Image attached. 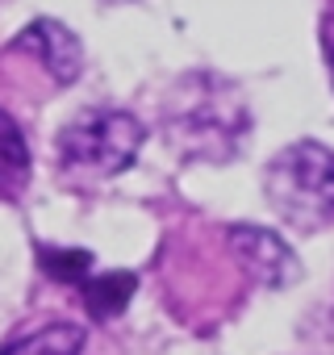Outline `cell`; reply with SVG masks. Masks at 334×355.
Instances as JSON below:
<instances>
[{
    "mask_svg": "<svg viewBox=\"0 0 334 355\" xmlns=\"http://www.w3.org/2000/svg\"><path fill=\"white\" fill-rule=\"evenodd\" d=\"M30 180V146L17 121L0 109V197H17Z\"/></svg>",
    "mask_w": 334,
    "mask_h": 355,
    "instance_id": "8992f818",
    "label": "cell"
},
{
    "mask_svg": "<svg viewBox=\"0 0 334 355\" xmlns=\"http://www.w3.org/2000/svg\"><path fill=\"white\" fill-rule=\"evenodd\" d=\"M13 46L38 55V63L51 71L55 84H76L80 71H84V46H80V38L67 26H59L55 17H38Z\"/></svg>",
    "mask_w": 334,
    "mask_h": 355,
    "instance_id": "277c9868",
    "label": "cell"
},
{
    "mask_svg": "<svg viewBox=\"0 0 334 355\" xmlns=\"http://www.w3.org/2000/svg\"><path fill=\"white\" fill-rule=\"evenodd\" d=\"M330 59H334V46H330Z\"/></svg>",
    "mask_w": 334,
    "mask_h": 355,
    "instance_id": "30bf717a",
    "label": "cell"
},
{
    "mask_svg": "<svg viewBox=\"0 0 334 355\" xmlns=\"http://www.w3.org/2000/svg\"><path fill=\"white\" fill-rule=\"evenodd\" d=\"M134 288H138L134 272H109V276H88V280L80 284V293H84V305L92 309V318H117V313L125 309V301L134 297Z\"/></svg>",
    "mask_w": 334,
    "mask_h": 355,
    "instance_id": "ba28073f",
    "label": "cell"
},
{
    "mask_svg": "<svg viewBox=\"0 0 334 355\" xmlns=\"http://www.w3.org/2000/svg\"><path fill=\"white\" fill-rule=\"evenodd\" d=\"M230 243H234V251L243 255V263L251 268V276H255V280H263V284H272V288H284L288 280H297V276H301V268H297L292 251H288L272 230L238 226V230H230Z\"/></svg>",
    "mask_w": 334,
    "mask_h": 355,
    "instance_id": "5b68a950",
    "label": "cell"
},
{
    "mask_svg": "<svg viewBox=\"0 0 334 355\" xmlns=\"http://www.w3.org/2000/svg\"><path fill=\"white\" fill-rule=\"evenodd\" d=\"M42 268L51 280H63V284H84L88 280V268H92V255L88 251H59V247H42L38 251Z\"/></svg>",
    "mask_w": 334,
    "mask_h": 355,
    "instance_id": "9c48e42d",
    "label": "cell"
},
{
    "mask_svg": "<svg viewBox=\"0 0 334 355\" xmlns=\"http://www.w3.org/2000/svg\"><path fill=\"white\" fill-rule=\"evenodd\" d=\"M80 347H84V330L76 322H55L0 347V355H80Z\"/></svg>",
    "mask_w": 334,
    "mask_h": 355,
    "instance_id": "52a82bcc",
    "label": "cell"
},
{
    "mask_svg": "<svg viewBox=\"0 0 334 355\" xmlns=\"http://www.w3.org/2000/svg\"><path fill=\"white\" fill-rule=\"evenodd\" d=\"M263 193L288 226L317 230L334 218V150L322 142L284 146L263 171Z\"/></svg>",
    "mask_w": 334,
    "mask_h": 355,
    "instance_id": "6da1fadb",
    "label": "cell"
},
{
    "mask_svg": "<svg viewBox=\"0 0 334 355\" xmlns=\"http://www.w3.org/2000/svg\"><path fill=\"white\" fill-rule=\"evenodd\" d=\"M142 121L121 109H84L59 130V163L80 180L121 175L142 150Z\"/></svg>",
    "mask_w": 334,
    "mask_h": 355,
    "instance_id": "7a4b0ae2",
    "label": "cell"
},
{
    "mask_svg": "<svg viewBox=\"0 0 334 355\" xmlns=\"http://www.w3.org/2000/svg\"><path fill=\"white\" fill-rule=\"evenodd\" d=\"M243 113L234 109V101L226 92H205L201 101L184 105L180 113H172V130L184 146H193L197 155H218L213 146H222V155L238 150V134H243Z\"/></svg>",
    "mask_w": 334,
    "mask_h": 355,
    "instance_id": "3957f363",
    "label": "cell"
}]
</instances>
